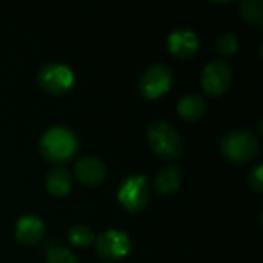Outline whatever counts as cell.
<instances>
[{"label":"cell","mask_w":263,"mask_h":263,"mask_svg":"<svg viewBox=\"0 0 263 263\" xmlns=\"http://www.w3.org/2000/svg\"><path fill=\"white\" fill-rule=\"evenodd\" d=\"M45 234V223L35 214H25L22 216L14 227V236L18 243L25 247L35 245L42 240Z\"/></svg>","instance_id":"8fae6325"},{"label":"cell","mask_w":263,"mask_h":263,"mask_svg":"<svg viewBox=\"0 0 263 263\" xmlns=\"http://www.w3.org/2000/svg\"><path fill=\"white\" fill-rule=\"evenodd\" d=\"M148 143L153 153L163 160H176L183 153V140L179 131L165 120H157L149 125Z\"/></svg>","instance_id":"3957f363"},{"label":"cell","mask_w":263,"mask_h":263,"mask_svg":"<svg viewBox=\"0 0 263 263\" xmlns=\"http://www.w3.org/2000/svg\"><path fill=\"white\" fill-rule=\"evenodd\" d=\"M205 108H206V103L203 97L196 92L185 94L177 103V112L186 122L199 120L205 114Z\"/></svg>","instance_id":"5bb4252c"},{"label":"cell","mask_w":263,"mask_h":263,"mask_svg":"<svg viewBox=\"0 0 263 263\" xmlns=\"http://www.w3.org/2000/svg\"><path fill=\"white\" fill-rule=\"evenodd\" d=\"M46 263H79L76 256L66 248H52L46 256Z\"/></svg>","instance_id":"ac0fdd59"},{"label":"cell","mask_w":263,"mask_h":263,"mask_svg":"<svg viewBox=\"0 0 263 263\" xmlns=\"http://www.w3.org/2000/svg\"><path fill=\"white\" fill-rule=\"evenodd\" d=\"M96 251L102 259L119 260L131 251V239L125 231L106 230L96 239Z\"/></svg>","instance_id":"ba28073f"},{"label":"cell","mask_w":263,"mask_h":263,"mask_svg":"<svg viewBox=\"0 0 263 263\" xmlns=\"http://www.w3.org/2000/svg\"><path fill=\"white\" fill-rule=\"evenodd\" d=\"M216 49L225 57H231L239 49V39L234 32H223L216 40Z\"/></svg>","instance_id":"e0dca14e"},{"label":"cell","mask_w":263,"mask_h":263,"mask_svg":"<svg viewBox=\"0 0 263 263\" xmlns=\"http://www.w3.org/2000/svg\"><path fill=\"white\" fill-rule=\"evenodd\" d=\"M231 82H233V69L227 62L220 59L210 60L202 69L200 85L205 94L208 96L213 97L222 96L230 89Z\"/></svg>","instance_id":"52a82bcc"},{"label":"cell","mask_w":263,"mask_h":263,"mask_svg":"<svg viewBox=\"0 0 263 263\" xmlns=\"http://www.w3.org/2000/svg\"><path fill=\"white\" fill-rule=\"evenodd\" d=\"M76 179L85 186H99L106 177V166L103 160L94 156L80 157L74 165Z\"/></svg>","instance_id":"30bf717a"},{"label":"cell","mask_w":263,"mask_h":263,"mask_svg":"<svg viewBox=\"0 0 263 263\" xmlns=\"http://www.w3.org/2000/svg\"><path fill=\"white\" fill-rule=\"evenodd\" d=\"M119 203L129 213H139L146 208L151 199V185L146 176H129L126 177L119 191Z\"/></svg>","instance_id":"5b68a950"},{"label":"cell","mask_w":263,"mask_h":263,"mask_svg":"<svg viewBox=\"0 0 263 263\" xmlns=\"http://www.w3.org/2000/svg\"><path fill=\"white\" fill-rule=\"evenodd\" d=\"M174 82V72L166 63L149 65L139 79V89L146 99H159L170 91Z\"/></svg>","instance_id":"8992f818"},{"label":"cell","mask_w":263,"mask_h":263,"mask_svg":"<svg viewBox=\"0 0 263 263\" xmlns=\"http://www.w3.org/2000/svg\"><path fill=\"white\" fill-rule=\"evenodd\" d=\"M39 86L52 96H63L69 92L76 83L72 69L62 62H48L40 66L37 72Z\"/></svg>","instance_id":"277c9868"},{"label":"cell","mask_w":263,"mask_h":263,"mask_svg":"<svg viewBox=\"0 0 263 263\" xmlns=\"http://www.w3.org/2000/svg\"><path fill=\"white\" fill-rule=\"evenodd\" d=\"M240 15L257 26L263 25V2L262 0H243L239 5Z\"/></svg>","instance_id":"9a60e30c"},{"label":"cell","mask_w":263,"mask_h":263,"mask_svg":"<svg viewBox=\"0 0 263 263\" xmlns=\"http://www.w3.org/2000/svg\"><path fill=\"white\" fill-rule=\"evenodd\" d=\"M182 179H183V173H182L180 166L166 165L156 174V177H154V190L162 196L171 194L180 186Z\"/></svg>","instance_id":"7c38bea8"},{"label":"cell","mask_w":263,"mask_h":263,"mask_svg":"<svg viewBox=\"0 0 263 263\" xmlns=\"http://www.w3.org/2000/svg\"><path fill=\"white\" fill-rule=\"evenodd\" d=\"M170 52L177 59H191L200 46L197 34L190 28H176L166 39Z\"/></svg>","instance_id":"9c48e42d"},{"label":"cell","mask_w":263,"mask_h":263,"mask_svg":"<svg viewBox=\"0 0 263 263\" xmlns=\"http://www.w3.org/2000/svg\"><path fill=\"white\" fill-rule=\"evenodd\" d=\"M79 149V137L66 126L48 128L39 142V151L42 157L51 163H65L71 160Z\"/></svg>","instance_id":"6da1fadb"},{"label":"cell","mask_w":263,"mask_h":263,"mask_svg":"<svg viewBox=\"0 0 263 263\" xmlns=\"http://www.w3.org/2000/svg\"><path fill=\"white\" fill-rule=\"evenodd\" d=\"M260 149L259 137L250 129H233L223 134L220 140V151L227 160L236 165L251 162Z\"/></svg>","instance_id":"7a4b0ae2"},{"label":"cell","mask_w":263,"mask_h":263,"mask_svg":"<svg viewBox=\"0 0 263 263\" xmlns=\"http://www.w3.org/2000/svg\"><path fill=\"white\" fill-rule=\"evenodd\" d=\"M248 183L250 188L256 193H262L263 191V166L262 165H256L251 173L248 174Z\"/></svg>","instance_id":"d6986e66"},{"label":"cell","mask_w":263,"mask_h":263,"mask_svg":"<svg viewBox=\"0 0 263 263\" xmlns=\"http://www.w3.org/2000/svg\"><path fill=\"white\" fill-rule=\"evenodd\" d=\"M45 185L49 194L54 197H63L66 196L72 188V177L69 171L63 166H54L48 171Z\"/></svg>","instance_id":"4fadbf2b"},{"label":"cell","mask_w":263,"mask_h":263,"mask_svg":"<svg viewBox=\"0 0 263 263\" xmlns=\"http://www.w3.org/2000/svg\"><path fill=\"white\" fill-rule=\"evenodd\" d=\"M68 239L79 248H88L94 242V233L85 225H74L68 230Z\"/></svg>","instance_id":"2e32d148"}]
</instances>
